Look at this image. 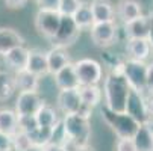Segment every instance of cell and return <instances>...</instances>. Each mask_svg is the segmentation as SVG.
Wrapping results in <instances>:
<instances>
[{
  "label": "cell",
  "mask_w": 153,
  "mask_h": 151,
  "mask_svg": "<svg viewBox=\"0 0 153 151\" xmlns=\"http://www.w3.org/2000/svg\"><path fill=\"white\" fill-rule=\"evenodd\" d=\"M64 130L67 135L65 142H71L74 147H86L91 138L90 119L77 113H68L62 118Z\"/></svg>",
  "instance_id": "cell-2"
},
{
  "label": "cell",
  "mask_w": 153,
  "mask_h": 151,
  "mask_svg": "<svg viewBox=\"0 0 153 151\" xmlns=\"http://www.w3.org/2000/svg\"><path fill=\"white\" fill-rule=\"evenodd\" d=\"M27 0H5V3L9 9H18V8H23L26 5Z\"/></svg>",
  "instance_id": "cell-36"
},
{
  "label": "cell",
  "mask_w": 153,
  "mask_h": 151,
  "mask_svg": "<svg viewBox=\"0 0 153 151\" xmlns=\"http://www.w3.org/2000/svg\"><path fill=\"white\" fill-rule=\"evenodd\" d=\"M73 21L76 23V26L82 30V29H88L94 24V18H93V12H91V6L86 2H80L79 8L76 9V12L71 15Z\"/></svg>",
  "instance_id": "cell-25"
},
{
  "label": "cell",
  "mask_w": 153,
  "mask_h": 151,
  "mask_svg": "<svg viewBox=\"0 0 153 151\" xmlns=\"http://www.w3.org/2000/svg\"><path fill=\"white\" fill-rule=\"evenodd\" d=\"M44 151H65L61 145H55V144H47L44 147Z\"/></svg>",
  "instance_id": "cell-37"
},
{
  "label": "cell",
  "mask_w": 153,
  "mask_h": 151,
  "mask_svg": "<svg viewBox=\"0 0 153 151\" xmlns=\"http://www.w3.org/2000/svg\"><path fill=\"white\" fill-rule=\"evenodd\" d=\"M32 144H30V139L26 133L17 130L12 136H11V147H14L15 150L18 151H25L26 148H29Z\"/></svg>",
  "instance_id": "cell-28"
},
{
  "label": "cell",
  "mask_w": 153,
  "mask_h": 151,
  "mask_svg": "<svg viewBox=\"0 0 153 151\" xmlns=\"http://www.w3.org/2000/svg\"><path fill=\"white\" fill-rule=\"evenodd\" d=\"M25 38L11 27H0V55H5L14 47L23 46Z\"/></svg>",
  "instance_id": "cell-18"
},
{
  "label": "cell",
  "mask_w": 153,
  "mask_h": 151,
  "mask_svg": "<svg viewBox=\"0 0 153 151\" xmlns=\"http://www.w3.org/2000/svg\"><path fill=\"white\" fill-rule=\"evenodd\" d=\"M124 33L127 39H150L153 35V17L140 15L138 18L124 24Z\"/></svg>",
  "instance_id": "cell-9"
},
{
  "label": "cell",
  "mask_w": 153,
  "mask_h": 151,
  "mask_svg": "<svg viewBox=\"0 0 153 151\" xmlns=\"http://www.w3.org/2000/svg\"><path fill=\"white\" fill-rule=\"evenodd\" d=\"M74 151H94V148H90L88 145H86V147H79V148H76Z\"/></svg>",
  "instance_id": "cell-39"
},
{
  "label": "cell",
  "mask_w": 153,
  "mask_h": 151,
  "mask_svg": "<svg viewBox=\"0 0 153 151\" xmlns=\"http://www.w3.org/2000/svg\"><path fill=\"white\" fill-rule=\"evenodd\" d=\"M73 65H74V71H76V76H77V80H79L80 86H83V85H97L102 80L103 70H102V65L97 60L85 57V59H80V60L74 62Z\"/></svg>",
  "instance_id": "cell-5"
},
{
  "label": "cell",
  "mask_w": 153,
  "mask_h": 151,
  "mask_svg": "<svg viewBox=\"0 0 153 151\" xmlns=\"http://www.w3.org/2000/svg\"><path fill=\"white\" fill-rule=\"evenodd\" d=\"M44 104V100L41 98L38 91L20 92L15 101V113L17 116H30L38 112V109Z\"/></svg>",
  "instance_id": "cell-10"
},
{
  "label": "cell",
  "mask_w": 153,
  "mask_h": 151,
  "mask_svg": "<svg viewBox=\"0 0 153 151\" xmlns=\"http://www.w3.org/2000/svg\"><path fill=\"white\" fill-rule=\"evenodd\" d=\"M26 70L36 74L38 77L49 74V65H47L46 53L38 52V50H29V59H27Z\"/></svg>",
  "instance_id": "cell-21"
},
{
  "label": "cell",
  "mask_w": 153,
  "mask_h": 151,
  "mask_svg": "<svg viewBox=\"0 0 153 151\" xmlns=\"http://www.w3.org/2000/svg\"><path fill=\"white\" fill-rule=\"evenodd\" d=\"M56 103H58V107L61 109V112L64 115L77 113L79 107L82 104L80 95H79L77 89H64V91H59Z\"/></svg>",
  "instance_id": "cell-12"
},
{
  "label": "cell",
  "mask_w": 153,
  "mask_h": 151,
  "mask_svg": "<svg viewBox=\"0 0 153 151\" xmlns=\"http://www.w3.org/2000/svg\"><path fill=\"white\" fill-rule=\"evenodd\" d=\"M25 151H44V147H38V145H30Z\"/></svg>",
  "instance_id": "cell-38"
},
{
  "label": "cell",
  "mask_w": 153,
  "mask_h": 151,
  "mask_svg": "<svg viewBox=\"0 0 153 151\" xmlns=\"http://www.w3.org/2000/svg\"><path fill=\"white\" fill-rule=\"evenodd\" d=\"M94 23H103V21H114L115 9L109 0H93L90 3Z\"/></svg>",
  "instance_id": "cell-16"
},
{
  "label": "cell",
  "mask_w": 153,
  "mask_h": 151,
  "mask_svg": "<svg viewBox=\"0 0 153 151\" xmlns=\"http://www.w3.org/2000/svg\"><path fill=\"white\" fill-rule=\"evenodd\" d=\"M103 92H105L106 107H109L114 112L126 110V103L130 92V86L123 74V62L120 65L111 68L103 83Z\"/></svg>",
  "instance_id": "cell-1"
},
{
  "label": "cell",
  "mask_w": 153,
  "mask_h": 151,
  "mask_svg": "<svg viewBox=\"0 0 153 151\" xmlns=\"http://www.w3.org/2000/svg\"><path fill=\"white\" fill-rule=\"evenodd\" d=\"M79 33H80V29L76 26L71 17H61L58 32L55 33L53 38H50V41H52L53 47L65 49V47L74 44Z\"/></svg>",
  "instance_id": "cell-6"
},
{
  "label": "cell",
  "mask_w": 153,
  "mask_h": 151,
  "mask_svg": "<svg viewBox=\"0 0 153 151\" xmlns=\"http://www.w3.org/2000/svg\"><path fill=\"white\" fill-rule=\"evenodd\" d=\"M91 39L97 47H109L117 41V24L115 21L94 23L91 27Z\"/></svg>",
  "instance_id": "cell-8"
},
{
  "label": "cell",
  "mask_w": 153,
  "mask_h": 151,
  "mask_svg": "<svg viewBox=\"0 0 153 151\" xmlns=\"http://www.w3.org/2000/svg\"><path fill=\"white\" fill-rule=\"evenodd\" d=\"M147 63L143 60L127 59L123 62V74L130 86V89L144 92L146 91V79H147Z\"/></svg>",
  "instance_id": "cell-4"
},
{
  "label": "cell",
  "mask_w": 153,
  "mask_h": 151,
  "mask_svg": "<svg viewBox=\"0 0 153 151\" xmlns=\"http://www.w3.org/2000/svg\"><path fill=\"white\" fill-rule=\"evenodd\" d=\"M36 127H38V124H36L35 115H30V116H18V130L20 132L29 135L30 132L35 130Z\"/></svg>",
  "instance_id": "cell-30"
},
{
  "label": "cell",
  "mask_w": 153,
  "mask_h": 151,
  "mask_svg": "<svg viewBox=\"0 0 153 151\" xmlns=\"http://www.w3.org/2000/svg\"><path fill=\"white\" fill-rule=\"evenodd\" d=\"M61 14L58 11H41L38 9L35 15V29L39 35L46 36L47 39L53 38L58 32L61 23Z\"/></svg>",
  "instance_id": "cell-7"
},
{
  "label": "cell",
  "mask_w": 153,
  "mask_h": 151,
  "mask_svg": "<svg viewBox=\"0 0 153 151\" xmlns=\"http://www.w3.org/2000/svg\"><path fill=\"white\" fill-rule=\"evenodd\" d=\"M115 12L123 23H129L140 15H143V8L138 0H118Z\"/></svg>",
  "instance_id": "cell-13"
},
{
  "label": "cell",
  "mask_w": 153,
  "mask_h": 151,
  "mask_svg": "<svg viewBox=\"0 0 153 151\" xmlns=\"http://www.w3.org/2000/svg\"><path fill=\"white\" fill-rule=\"evenodd\" d=\"M144 101H146L147 116H149V119H153V94H150L149 97H144Z\"/></svg>",
  "instance_id": "cell-35"
},
{
  "label": "cell",
  "mask_w": 153,
  "mask_h": 151,
  "mask_svg": "<svg viewBox=\"0 0 153 151\" xmlns=\"http://www.w3.org/2000/svg\"><path fill=\"white\" fill-rule=\"evenodd\" d=\"M35 119H36L38 127H44V128H53V125L59 121L56 110L46 103L42 104L38 109V112L35 113Z\"/></svg>",
  "instance_id": "cell-26"
},
{
  "label": "cell",
  "mask_w": 153,
  "mask_h": 151,
  "mask_svg": "<svg viewBox=\"0 0 153 151\" xmlns=\"http://www.w3.org/2000/svg\"><path fill=\"white\" fill-rule=\"evenodd\" d=\"M61 0H36L38 9L41 11H58Z\"/></svg>",
  "instance_id": "cell-32"
},
{
  "label": "cell",
  "mask_w": 153,
  "mask_h": 151,
  "mask_svg": "<svg viewBox=\"0 0 153 151\" xmlns=\"http://www.w3.org/2000/svg\"><path fill=\"white\" fill-rule=\"evenodd\" d=\"M102 119L118 138H134L140 127V124L126 112H114L106 106L102 107Z\"/></svg>",
  "instance_id": "cell-3"
},
{
  "label": "cell",
  "mask_w": 153,
  "mask_h": 151,
  "mask_svg": "<svg viewBox=\"0 0 153 151\" xmlns=\"http://www.w3.org/2000/svg\"><path fill=\"white\" fill-rule=\"evenodd\" d=\"M115 151H137L132 138H118L115 145Z\"/></svg>",
  "instance_id": "cell-31"
},
{
  "label": "cell",
  "mask_w": 153,
  "mask_h": 151,
  "mask_svg": "<svg viewBox=\"0 0 153 151\" xmlns=\"http://www.w3.org/2000/svg\"><path fill=\"white\" fill-rule=\"evenodd\" d=\"M11 148V136L0 132V151H8Z\"/></svg>",
  "instance_id": "cell-34"
},
{
  "label": "cell",
  "mask_w": 153,
  "mask_h": 151,
  "mask_svg": "<svg viewBox=\"0 0 153 151\" xmlns=\"http://www.w3.org/2000/svg\"><path fill=\"white\" fill-rule=\"evenodd\" d=\"M127 115L132 116L138 124H146L149 121L147 116V110H146V101H144V95L138 91L130 89L129 97H127V103H126V110Z\"/></svg>",
  "instance_id": "cell-11"
},
{
  "label": "cell",
  "mask_w": 153,
  "mask_h": 151,
  "mask_svg": "<svg viewBox=\"0 0 153 151\" xmlns=\"http://www.w3.org/2000/svg\"><path fill=\"white\" fill-rule=\"evenodd\" d=\"M3 57H5V62L8 67L18 71V70L26 68L27 59H29V50L25 46H18V47H14L12 50H9L8 53H5Z\"/></svg>",
  "instance_id": "cell-20"
},
{
  "label": "cell",
  "mask_w": 153,
  "mask_h": 151,
  "mask_svg": "<svg viewBox=\"0 0 153 151\" xmlns=\"http://www.w3.org/2000/svg\"><path fill=\"white\" fill-rule=\"evenodd\" d=\"M126 52L130 56V59L146 62V59L152 53V44H150L149 39H137V38L135 39H127Z\"/></svg>",
  "instance_id": "cell-17"
},
{
  "label": "cell",
  "mask_w": 153,
  "mask_h": 151,
  "mask_svg": "<svg viewBox=\"0 0 153 151\" xmlns=\"http://www.w3.org/2000/svg\"><path fill=\"white\" fill-rule=\"evenodd\" d=\"M146 91L153 94V62L147 67V79H146Z\"/></svg>",
  "instance_id": "cell-33"
},
{
  "label": "cell",
  "mask_w": 153,
  "mask_h": 151,
  "mask_svg": "<svg viewBox=\"0 0 153 151\" xmlns=\"http://www.w3.org/2000/svg\"><path fill=\"white\" fill-rule=\"evenodd\" d=\"M15 91V83H14V76L9 73L0 70V101H5L11 98V95Z\"/></svg>",
  "instance_id": "cell-27"
},
{
  "label": "cell",
  "mask_w": 153,
  "mask_h": 151,
  "mask_svg": "<svg viewBox=\"0 0 153 151\" xmlns=\"http://www.w3.org/2000/svg\"><path fill=\"white\" fill-rule=\"evenodd\" d=\"M14 83H15V89L20 92H29V91H36L38 85H39V77L29 70L23 68L18 70L14 74Z\"/></svg>",
  "instance_id": "cell-15"
},
{
  "label": "cell",
  "mask_w": 153,
  "mask_h": 151,
  "mask_svg": "<svg viewBox=\"0 0 153 151\" xmlns=\"http://www.w3.org/2000/svg\"><path fill=\"white\" fill-rule=\"evenodd\" d=\"M47 56V65H49V74H56L59 70L67 67L70 62V55L65 52V49L53 47L50 52L46 53Z\"/></svg>",
  "instance_id": "cell-19"
},
{
  "label": "cell",
  "mask_w": 153,
  "mask_h": 151,
  "mask_svg": "<svg viewBox=\"0 0 153 151\" xmlns=\"http://www.w3.org/2000/svg\"><path fill=\"white\" fill-rule=\"evenodd\" d=\"M77 91H79L82 104L90 106L93 109L102 100V89L97 85H83V86H79Z\"/></svg>",
  "instance_id": "cell-23"
},
{
  "label": "cell",
  "mask_w": 153,
  "mask_h": 151,
  "mask_svg": "<svg viewBox=\"0 0 153 151\" xmlns=\"http://www.w3.org/2000/svg\"><path fill=\"white\" fill-rule=\"evenodd\" d=\"M18 130V116L8 107H0V132L12 136Z\"/></svg>",
  "instance_id": "cell-24"
},
{
  "label": "cell",
  "mask_w": 153,
  "mask_h": 151,
  "mask_svg": "<svg viewBox=\"0 0 153 151\" xmlns=\"http://www.w3.org/2000/svg\"><path fill=\"white\" fill-rule=\"evenodd\" d=\"M132 141L137 151H153V132L147 124H140Z\"/></svg>",
  "instance_id": "cell-22"
},
{
  "label": "cell",
  "mask_w": 153,
  "mask_h": 151,
  "mask_svg": "<svg viewBox=\"0 0 153 151\" xmlns=\"http://www.w3.org/2000/svg\"><path fill=\"white\" fill-rule=\"evenodd\" d=\"M80 5V0H61L58 12L62 17H71Z\"/></svg>",
  "instance_id": "cell-29"
},
{
  "label": "cell",
  "mask_w": 153,
  "mask_h": 151,
  "mask_svg": "<svg viewBox=\"0 0 153 151\" xmlns=\"http://www.w3.org/2000/svg\"><path fill=\"white\" fill-rule=\"evenodd\" d=\"M53 76H55V83H56L59 91H64V89H77L80 86L73 63H68L67 67H64L62 70H59Z\"/></svg>",
  "instance_id": "cell-14"
}]
</instances>
